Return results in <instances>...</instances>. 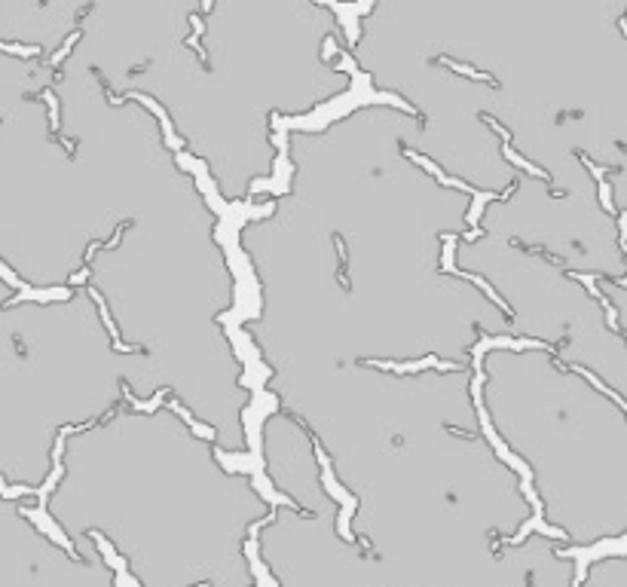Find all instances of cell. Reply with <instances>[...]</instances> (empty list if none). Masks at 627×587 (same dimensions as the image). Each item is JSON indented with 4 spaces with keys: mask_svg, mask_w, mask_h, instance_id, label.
I'll list each match as a JSON object with an SVG mask.
<instances>
[{
    "mask_svg": "<svg viewBox=\"0 0 627 587\" xmlns=\"http://www.w3.org/2000/svg\"><path fill=\"white\" fill-rule=\"evenodd\" d=\"M505 156H508V159H511V162H517V165H520V168H526V172H533V175H539V178H545V181H551V175H548V172H542V168H536V165H533V162H526V159H523V156H517V153H514V150H511V144H508V147H505Z\"/></svg>",
    "mask_w": 627,
    "mask_h": 587,
    "instance_id": "3",
    "label": "cell"
},
{
    "mask_svg": "<svg viewBox=\"0 0 627 587\" xmlns=\"http://www.w3.org/2000/svg\"><path fill=\"white\" fill-rule=\"evenodd\" d=\"M89 294H92V300L98 303V309H101V321H104V327L110 330V336H113V349H119V352H141L138 346H126V343H119V330H116V324H113V318H110V312H107V306H104V300H101V294L95 291V288H89Z\"/></svg>",
    "mask_w": 627,
    "mask_h": 587,
    "instance_id": "1",
    "label": "cell"
},
{
    "mask_svg": "<svg viewBox=\"0 0 627 587\" xmlns=\"http://www.w3.org/2000/svg\"><path fill=\"white\" fill-rule=\"evenodd\" d=\"M0 52H9V55H25V58H31V55H37L40 49H37V46H18V43H3V40H0Z\"/></svg>",
    "mask_w": 627,
    "mask_h": 587,
    "instance_id": "4",
    "label": "cell"
},
{
    "mask_svg": "<svg viewBox=\"0 0 627 587\" xmlns=\"http://www.w3.org/2000/svg\"><path fill=\"white\" fill-rule=\"evenodd\" d=\"M77 40H80V31H74V34H70V37L64 40V46H61V49H58V52H55V55L49 58V64H52V67H58V61H61V58H64V55L70 52V46H74Z\"/></svg>",
    "mask_w": 627,
    "mask_h": 587,
    "instance_id": "6",
    "label": "cell"
},
{
    "mask_svg": "<svg viewBox=\"0 0 627 587\" xmlns=\"http://www.w3.org/2000/svg\"><path fill=\"white\" fill-rule=\"evenodd\" d=\"M132 98H138L141 104H147V107H150V110H153V113L159 116V123H162V132H165V138H168V141H175V147H184V141H178V138H175V126L168 123L165 110H162V107H159V104H156L153 98H147V95H132Z\"/></svg>",
    "mask_w": 627,
    "mask_h": 587,
    "instance_id": "2",
    "label": "cell"
},
{
    "mask_svg": "<svg viewBox=\"0 0 627 587\" xmlns=\"http://www.w3.org/2000/svg\"><path fill=\"white\" fill-rule=\"evenodd\" d=\"M40 98L49 104V113H52V116H49V119H52V132H58V98H55L49 89H43V92H40Z\"/></svg>",
    "mask_w": 627,
    "mask_h": 587,
    "instance_id": "5",
    "label": "cell"
}]
</instances>
